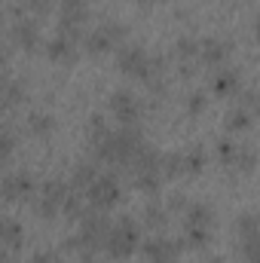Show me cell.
Segmentation results:
<instances>
[{"mask_svg":"<svg viewBox=\"0 0 260 263\" xmlns=\"http://www.w3.org/2000/svg\"><path fill=\"white\" fill-rule=\"evenodd\" d=\"M205 263H224V257H211V254H208V257H205Z\"/></svg>","mask_w":260,"mask_h":263,"instance_id":"43","label":"cell"},{"mask_svg":"<svg viewBox=\"0 0 260 263\" xmlns=\"http://www.w3.org/2000/svg\"><path fill=\"white\" fill-rule=\"evenodd\" d=\"M138 3H141V6H147V3H150V0H138Z\"/></svg>","mask_w":260,"mask_h":263,"instance_id":"45","label":"cell"},{"mask_svg":"<svg viewBox=\"0 0 260 263\" xmlns=\"http://www.w3.org/2000/svg\"><path fill=\"white\" fill-rule=\"evenodd\" d=\"M46 59L49 62H55V65H73L77 62V43H70L65 37H52L49 43H46Z\"/></svg>","mask_w":260,"mask_h":263,"instance_id":"16","label":"cell"},{"mask_svg":"<svg viewBox=\"0 0 260 263\" xmlns=\"http://www.w3.org/2000/svg\"><path fill=\"white\" fill-rule=\"evenodd\" d=\"M0 263H18V251L15 248H0Z\"/></svg>","mask_w":260,"mask_h":263,"instance_id":"39","label":"cell"},{"mask_svg":"<svg viewBox=\"0 0 260 263\" xmlns=\"http://www.w3.org/2000/svg\"><path fill=\"white\" fill-rule=\"evenodd\" d=\"M107 110L114 114L117 123L135 126V123H141V117H144V101H141L132 89H117V92L107 98Z\"/></svg>","mask_w":260,"mask_h":263,"instance_id":"3","label":"cell"},{"mask_svg":"<svg viewBox=\"0 0 260 263\" xmlns=\"http://www.w3.org/2000/svg\"><path fill=\"white\" fill-rule=\"evenodd\" d=\"M55 117L49 114V110H31L28 114V132L34 135V138H49L52 132H55Z\"/></svg>","mask_w":260,"mask_h":263,"instance_id":"19","label":"cell"},{"mask_svg":"<svg viewBox=\"0 0 260 263\" xmlns=\"http://www.w3.org/2000/svg\"><path fill=\"white\" fill-rule=\"evenodd\" d=\"M236 254H239L245 263H257V239H239Z\"/></svg>","mask_w":260,"mask_h":263,"instance_id":"34","label":"cell"},{"mask_svg":"<svg viewBox=\"0 0 260 263\" xmlns=\"http://www.w3.org/2000/svg\"><path fill=\"white\" fill-rule=\"evenodd\" d=\"M0 129H3V114H0Z\"/></svg>","mask_w":260,"mask_h":263,"instance_id":"46","label":"cell"},{"mask_svg":"<svg viewBox=\"0 0 260 263\" xmlns=\"http://www.w3.org/2000/svg\"><path fill=\"white\" fill-rule=\"evenodd\" d=\"M214 208L205 205V202H187L184 208V227H202V230H211L214 227Z\"/></svg>","mask_w":260,"mask_h":263,"instance_id":"14","label":"cell"},{"mask_svg":"<svg viewBox=\"0 0 260 263\" xmlns=\"http://www.w3.org/2000/svg\"><path fill=\"white\" fill-rule=\"evenodd\" d=\"M239 104L236 107H242V110H248V114H254V107H257V92L254 89H239Z\"/></svg>","mask_w":260,"mask_h":263,"instance_id":"36","label":"cell"},{"mask_svg":"<svg viewBox=\"0 0 260 263\" xmlns=\"http://www.w3.org/2000/svg\"><path fill=\"white\" fill-rule=\"evenodd\" d=\"M34 193V178L28 172H9L0 178V199L3 202H22Z\"/></svg>","mask_w":260,"mask_h":263,"instance_id":"8","label":"cell"},{"mask_svg":"<svg viewBox=\"0 0 260 263\" xmlns=\"http://www.w3.org/2000/svg\"><path fill=\"white\" fill-rule=\"evenodd\" d=\"M254 165H257V153H254V147H251V144H236V153H233V159H230L227 168H233L236 175H251Z\"/></svg>","mask_w":260,"mask_h":263,"instance_id":"17","label":"cell"},{"mask_svg":"<svg viewBox=\"0 0 260 263\" xmlns=\"http://www.w3.org/2000/svg\"><path fill=\"white\" fill-rule=\"evenodd\" d=\"M251 114L248 110H242V107H233L227 117H224V129L230 132V135H239V132H248L251 129Z\"/></svg>","mask_w":260,"mask_h":263,"instance_id":"23","label":"cell"},{"mask_svg":"<svg viewBox=\"0 0 260 263\" xmlns=\"http://www.w3.org/2000/svg\"><path fill=\"white\" fill-rule=\"evenodd\" d=\"M22 6L28 12H34V15H46L52 9V0H22Z\"/></svg>","mask_w":260,"mask_h":263,"instance_id":"37","label":"cell"},{"mask_svg":"<svg viewBox=\"0 0 260 263\" xmlns=\"http://www.w3.org/2000/svg\"><path fill=\"white\" fill-rule=\"evenodd\" d=\"M165 263H178V260H165Z\"/></svg>","mask_w":260,"mask_h":263,"instance_id":"47","label":"cell"},{"mask_svg":"<svg viewBox=\"0 0 260 263\" xmlns=\"http://www.w3.org/2000/svg\"><path fill=\"white\" fill-rule=\"evenodd\" d=\"M9 43L25 49V52H34L40 46V31H37V22L31 18H15L12 31H9Z\"/></svg>","mask_w":260,"mask_h":263,"instance_id":"10","label":"cell"},{"mask_svg":"<svg viewBox=\"0 0 260 263\" xmlns=\"http://www.w3.org/2000/svg\"><path fill=\"white\" fill-rule=\"evenodd\" d=\"M257 211H242L236 217V239H257Z\"/></svg>","mask_w":260,"mask_h":263,"instance_id":"25","label":"cell"},{"mask_svg":"<svg viewBox=\"0 0 260 263\" xmlns=\"http://www.w3.org/2000/svg\"><path fill=\"white\" fill-rule=\"evenodd\" d=\"M107 230H110V220H107V214L104 211H83V217H80V239H83V245L86 248H92V251H98L101 245H104V236H107Z\"/></svg>","mask_w":260,"mask_h":263,"instance_id":"6","label":"cell"},{"mask_svg":"<svg viewBox=\"0 0 260 263\" xmlns=\"http://www.w3.org/2000/svg\"><path fill=\"white\" fill-rule=\"evenodd\" d=\"M135 187H138L141 193H150V196H153V193L162 187V175H159V172H138V175H135Z\"/></svg>","mask_w":260,"mask_h":263,"instance_id":"29","label":"cell"},{"mask_svg":"<svg viewBox=\"0 0 260 263\" xmlns=\"http://www.w3.org/2000/svg\"><path fill=\"white\" fill-rule=\"evenodd\" d=\"M31 263H59V260H55L52 251H37V254L31 257Z\"/></svg>","mask_w":260,"mask_h":263,"instance_id":"40","label":"cell"},{"mask_svg":"<svg viewBox=\"0 0 260 263\" xmlns=\"http://www.w3.org/2000/svg\"><path fill=\"white\" fill-rule=\"evenodd\" d=\"M181 248H184V242H175V239H169V236H153V239H147V242L141 245V251H144V257H147L150 263L178 260V254H181Z\"/></svg>","mask_w":260,"mask_h":263,"instance_id":"9","label":"cell"},{"mask_svg":"<svg viewBox=\"0 0 260 263\" xmlns=\"http://www.w3.org/2000/svg\"><path fill=\"white\" fill-rule=\"evenodd\" d=\"M101 248L107 251L110 260H126V257H132L135 248H138V223H135V217L123 214L117 223H110Z\"/></svg>","mask_w":260,"mask_h":263,"instance_id":"2","label":"cell"},{"mask_svg":"<svg viewBox=\"0 0 260 263\" xmlns=\"http://www.w3.org/2000/svg\"><path fill=\"white\" fill-rule=\"evenodd\" d=\"M159 175H162L165 181L184 178V153H162V159H159Z\"/></svg>","mask_w":260,"mask_h":263,"instance_id":"22","label":"cell"},{"mask_svg":"<svg viewBox=\"0 0 260 263\" xmlns=\"http://www.w3.org/2000/svg\"><path fill=\"white\" fill-rule=\"evenodd\" d=\"M184 107H187V117H199V114H202V110L208 107V98H205V92H199V89H193V92L187 95Z\"/></svg>","mask_w":260,"mask_h":263,"instance_id":"33","label":"cell"},{"mask_svg":"<svg viewBox=\"0 0 260 263\" xmlns=\"http://www.w3.org/2000/svg\"><path fill=\"white\" fill-rule=\"evenodd\" d=\"M59 208H62V205H59V202H55V199L43 196V193H40V196L34 199V214H37V217H40V220H55V217H59V214H62V211H59Z\"/></svg>","mask_w":260,"mask_h":263,"instance_id":"28","label":"cell"},{"mask_svg":"<svg viewBox=\"0 0 260 263\" xmlns=\"http://www.w3.org/2000/svg\"><path fill=\"white\" fill-rule=\"evenodd\" d=\"M86 129H89V138H92V141H98V138L107 132V120H104V114H92Z\"/></svg>","mask_w":260,"mask_h":263,"instance_id":"35","label":"cell"},{"mask_svg":"<svg viewBox=\"0 0 260 263\" xmlns=\"http://www.w3.org/2000/svg\"><path fill=\"white\" fill-rule=\"evenodd\" d=\"M117 67L132 77V80H150L153 73H150V52L141 46V43H129V46H123L120 52H117Z\"/></svg>","mask_w":260,"mask_h":263,"instance_id":"4","label":"cell"},{"mask_svg":"<svg viewBox=\"0 0 260 263\" xmlns=\"http://www.w3.org/2000/svg\"><path fill=\"white\" fill-rule=\"evenodd\" d=\"M0 31H3V12H0Z\"/></svg>","mask_w":260,"mask_h":263,"instance_id":"44","label":"cell"},{"mask_svg":"<svg viewBox=\"0 0 260 263\" xmlns=\"http://www.w3.org/2000/svg\"><path fill=\"white\" fill-rule=\"evenodd\" d=\"M25 98H28V89H25L22 80H9V83L0 89V101H3V107H15V104H22Z\"/></svg>","mask_w":260,"mask_h":263,"instance_id":"24","label":"cell"},{"mask_svg":"<svg viewBox=\"0 0 260 263\" xmlns=\"http://www.w3.org/2000/svg\"><path fill=\"white\" fill-rule=\"evenodd\" d=\"M59 211H65L67 220H80V217H83V211H86V205H83V199L77 196V193H67Z\"/></svg>","mask_w":260,"mask_h":263,"instance_id":"31","label":"cell"},{"mask_svg":"<svg viewBox=\"0 0 260 263\" xmlns=\"http://www.w3.org/2000/svg\"><path fill=\"white\" fill-rule=\"evenodd\" d=\"M239 89H242V70H220L211 80V92L217 98H233L239 95Z\"/></svg>","mask_w":260,"mask_h":263,"instance_id":"15","label":"cell"},{"mask_svg":"<svg viewBox=\"0 0 260 263\" xmlns=\"http://www.w3.org/2000/svg\"><path fill=\"white\" fill-rule=\"evenodd\" d=\"M123 37H126V25H123V22H104L101 28H95L92 34H86V52H89V55H104V52H110Z\"/></svg>","mask_w":260,"mask_h":263,"instance_id":"5","label":"cell"},{"mask_svg":"<svg viewBox=\"0 0 260 263\" xmlns=\"http://www.w3.org/2000/svg\"><path fill=\"white\" fill-rule=\"evenodd\" d=\"M175 55H178V62H199V40L193 37H178L175 40Z\"/></svg>","mask_w":260,"mask_h":263,"instance_id":"27","label":"cell"},{"mask_svg":"<svg viewBox=\"0 0 260 263\" xmlns=\"http://www.w3.org/2000/svg\"><path fill=\"white\" fill-rule=\"evenodd\" d=\"M187 202H190V199L184 196V193H172V196L165 199V208H169V214H172V211H184Z\"/></svg>","mask_w":260,"mask_h":263,"instance_id":"38","label":"cell"},{"mask_svg":"<svg viewBox=\"0 0 260 263\" xmlns=\"http://www.w3.org/2000/svg\"><path fill=\"white\" fill-rule=\"evenodd\" d=\"M86 190H89V202H92V208H98V211L114 208V205L120 202V196H123V187H120L117 175H98Z\"/></svg>","mask_w":260,"mask_h":263,"instance_id":"7","label":"cell"},{"mask_svg":"<svg viewBox=\"0 0 260 263\" xmlns=\"http://www.w3.org/2000/svg\"><path fill=\"white\" fill-rule=\"evenodd\" d=\"M159 159H162V153H159V150H156L153 144L141 141V144L135 147L132 159H129L132 175H138V172H159Z\"/></svg>","mask_w":260,"mask_h":263,"instance_id":"11","label":"cell"},{"mask_svg":"<svg viewBox=\"0 0 260 263\" xmlns=\"http://www.w3.org/2000/svg\"><path fill=\"white\" fill-rule=\"evenodd\" d=\"M230 59V43L227 40H217V37H208V40H199V62L208 67H217Z\"/></svg>","mask_w":260,"mask_h":263,"instance_id":"12","label":"cell"},{"mask_svg":"<svg viewBox=\"0 0 260 263\" xmlns=\"http://www.w3.org/2000/svg\"><path fill=\"white\" fill-rule=\"evenodd\" d=\"M144 141L141 129L135 126H123L120 132H104L98 141H92V150H95V159L98 162H107V165H117V168H129V159L135 153V147Z\"/></svg>","mask_w":260,"mask_h":263,"instance_id":"1","label":"cell"},{"mask_svg":"<svg viewBox=\"0 0 260 263\" xmlns=\"http://www.w3.org/2000/svg\"><path fill=\"white\" fill-rule=\"evenodd\" d=\"M95 178H98V165H95L92 159H83V162H77V165H73V172H70V187L86 190Z\"/></svg>","mask_w":260,"mask_h":263,"instance_id":"21","label":"cell"},{"mask_svg":"<svg viewBox=\"0 0 260 263\" xmlns=\"http://www.w3.org/2000/svg\"><path fill=\"white\" fill-rule=\"evenodd\" d=\"M22 239H25V227L15 217H0V245L18 251L22 248Z\"/></svg>","mask_w":260,"mask_h":263,"instance_id":"18","label":"cell"},{"mask_svg":"<svg viewBox=\"0 0 260 263\" xmlns=\"http://www.w3.org/2000/svg\"><path fill=\"white\" fill-rule=\"evenodd\" d=\"M184 242L190 248H205L211 242V230H202V227H184Z\"/></svg>","mask_w":260,"mask_h":263,"instance_id":"30","label":"cell"},{"mask_svg":"<svg viewBox=\"0 0 260 263\" xmlns=\"http://www.w3.org/2000/svg\"><path fill=\"white\" fill-rule=\"evenodd\" d=\"M205 162H208L205 147H202V144H193V147L184 153V175H199V172L205 168Z\"/></svg>","mask_w":260,"mask_h":263,"instance_id":"26","label":"cell"},{"mask_svg":"<svg viewBox=\"0 0 260 263\" xmlns=\"http://www.w3.org/2000/svg\"><path fill=\"white\" fill-rule=\"evenodd\" d=\"M15 147H18L15 135L9 129H0V162H9V159L15 156Z\"/></svg>","mask_w":260,"mask_h":263,"instance_id":"32","label":"cell"},{"mask_svg":"<svg viewBox=\"0 0 260 263\" xmlns=\"http://www.w3.org/2000/svg\"><path fill=\"white\" fill-rule=\"evenodd\" d=\"M9 80H12V77H9V65H0V89H3Z\"/></svg>","mask_w":260,"mask_h":263,"instance_id":"41","label":"cell"},{"mask_svg":"<svg viewBox=\"0 0 260 263\" xmlns=\"http://www.w3.org/2000/svg\"><path fill=\"white\" fill-rule=\"evenodd\" d=\"M0 65H9V46L0 40Z\"/></svg>","mask_w":260,"mask_h":263,"instance_id":"42","label":"cell"},{"mask_svg":"<svg viewBox=\"0 0 260 263\" xmlns=\"http://www.w3.org/2000/svg\"><path fill=\"white\" fill-rule=\"evenodd\" d=\"M59 12H62L59 25H65V28H80V25L89 18V0H62V3H59Z\"/></svg>","mask_w":260,"mask_h":263,"instance_id":"13","label":"cell"},{"mask_svg":"<svg viewBox=\"0 0 260 263\" xmlns=\"http://www.w3.org/2000/svg\"><path fill=\"white\" fill-rule=\"evenodd\" d=\"M141 220H144V227H150V230H165V227H169V208H165V202L150 199V202L144 205Z\"/></svg>","mask_w":260,"mask_h":263,"instance_id":"20","label":"cell"}]
</instances>
